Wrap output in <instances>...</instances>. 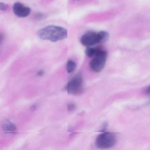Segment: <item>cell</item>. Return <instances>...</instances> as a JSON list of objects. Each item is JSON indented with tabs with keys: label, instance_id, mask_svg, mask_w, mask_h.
Masks as SVG:
<instances>
[{
	"label": "cell",
	"instance_id": "6da1fadb",
	"mask_svg": "<svg viewBox=\"0 0 150 150\" xmlns=\"http://www.w3.org/2000/svg\"><path fill=\"white\" fill-rule=\"evenodd\" d=\"M37 35L42 40L56 42L67 38L68 31L63 27L51 25L39 30Z\"/></svg>",
	"mask_w": 150,
	"mask_h": 150
},
{
	"label": "cell",
	"instance_id": "7a4b0ae2",
	"mask_svg": "<svg viewBox=\"0 0 150 150\" xmlns=\"http://www.w3.org/2000/svg\"><path fill=\"white\" fill-rule=\"evenodd\" d=\"M117 142L115 134L110 132H103L97 137L96 140V147L100 149H108L114 146Z\"/></svg>",
	"mask_w": 150,
	"mask_h": 150
},
{
	"label": "cell",
	"instance_id": "3957f363",
	"mask_svg": "<svg viewBox=\"0 0 150 150\" xmlns=\"http://www.w3.org/2000/svg\"><path fill=\"white\" fill-rule=\"evenodd\" d=\"M90 63V67L95 72L101 71L104 68L108 57L107 51L100 49Z\"/></svg>",
	"mask_w": 150,
	"mask_h": 150
},
{
	"label": "cell",
	"instance_id": "277c9868",
	"mask_svg": "<svg viewBox=\"0 0 150 150\" xmlns=\"http://www.w3.org/2000/svg\"><path fill=\"white\" fill-rule=\"evenodd\" d=\"M83 79L81 74H76L67 86V90L68 94L77 95L80 93L83 88Z\"/></svg>",
	"mask_w": 150,
	"mask_h": 150
},
{
	"label": "cell",
	"instance_id": "5b68a950",
	"mask_svg": "<svg viewBox=\"0 0 150 150\" xmlns=\"http://www.w3.org/2000/svg\"><path fill=\"white\" fill-rule=\"evenodd\" d=\"M81 42L86 47L93 46L99 43L98 33L88 31L84 34L81 38Z\"/></svg>",
	"mask_w": 150,
	"mask_h": 150
},
{
	"label": "cell",
	"instance_id": "8992f818",
	"mask_svg": "<svg viewBox=\"0 0 150 150\" xmlns=\"http://www.w3.org/2000/svg\"><path fill=\"white\" fill-rule=\"evenodd\" d=\"M13 10L16 16L23 18L28 16L31 12L30 8L24 6L22 3L19 2L15 3L13 7Z\"/></svg>",
	"mask_w": 150,
	"mask_h": 150
},
{
	"label": "cell",
	"instance_id": "52a82bcc",
	"mask_svg": "<svg viewBox=\"0 0 150 150\" xmlns=\"http://www.w3.org/2000/svg\"><path fill=\"white\" fill-rule=\"evenodd\" d=\"M2 127L3 131L6 133H13L16 132V126L11 122L8 120L3 122Z\"/></svg>",
	"mask_w": 150,
	"mask_h": 150
},
{
	"label": "cell",
	"instance_id": "ba28073f",
	"mask_svg": "<svg viewBox=\"0 0 150 150\" xmlns=\"http://www.w3.org/2000/svg\"><path fill=\"white\" fill-rule=\"evenodd\" d=\"M99 43L105 42L109 38V34L105 31H101L98 33Z\"/></svg>",
	"mask_w": 150,
	"mask_h": 150
},
{
	"label": "cell",
	"instance_id": "9c48e42d",
	"mask_svg": "<svg viewBox=\"0 0 150 150\" xmlns=\"http://www.w3.org/2000/svg\"><path fill=\"white\" fill-rule=\"evenodd\" d=\"M76 67V63L73 60H69L67 65V71L68 74L71 73L75 70Z\"/></svg>",
	"mask_w": 150,
	"mask_h": 150
},
{
	"label": "cell",
	"instance_id": "30bf717a",
	"mask_svg": "<svg viewBox=\"0 0 150 150\" xmlns=\"http://www.w3.org/2000/svg\"><path fill=\"white\" fill-rule=\"evenodd\" d=\"M100 49L99 48H88L86 50L85 53L88 57H92L97 53Z\"/></svg>",
	"mask_w": 150,
	"mask_h": 150
},
{
	"label": "cell",
	"instance_id": "8fae6325",
	"mask_svg": "<svg viewBox=\"0 0 150 150\" xmlns=\"http://www.w3.org/2000/svg\"><path fill=\"white\" fill-rule=\"evenodd\" d=\"M45 15L44 14L41 13H38L35 14V18L36 20L40 21V20H43V19L45 18Z\"/></svg>",
	"mask_w": 150,
	"mask_h": 150
},
{
	"label": "cell",
	"instance_id": "7c38bea8",
	"mask_svg": "<svg viewBox=\"0 0 150 150\" xmlns=\"http://www.w3.org/2000/svg\"><path fill=\"white\" fill-rule=\"evenodd\" d=\"M8 8V6L5 3L0 2V11H6Z\"/></svg>",
	"mask_w": 150,
	"mask_h": 150
},
{
	"label": "cell",
	"instance_id": "4fadbf2b",
	"mask_svg": "<svg viewBox=\"0 0 150 150\" xmlns=\"http://www.w3.org/2000/svg\"><path fill=\"white\" fill-rule=\"evenodd\" d=\"M75 106L73 103H70L67 106V108L69 110H72L75 108Z\"/></svg>",
	"mask_w": 150,
	"mask_h": 150
},
{
	"label": "cell",
	"instance_id": "5bb4252c",
	"mask_svg": "<svg viewBox=\"0 0 150 150\" xmlns=\"http://www.w3.org/2000/svg\"><path fill=\"white\" fill-rule=\"evenodd\" d=\"M4 40V35L2 33H0V45L2 43Z\"/></svg>",
	"mask_w": 150,
	"mask_h": 150
},
{
	"label": "cell",
	"instance_id": "9a60e30c",
	"mask_svg": "<svg viewBox=\"0 0 150 150\" xmlns=\"http://www.w3.org/2000/svg\"><path fill=\"white\" fill-rule=\"evenodd\" d=\"M44 74V72L43 71H40L38 72L37 75L38 76H42V75H43Z\"/></svg>",
	"mask_w": 150,
	"mask_h": 150
},
{
	"label": "cell",
	"instance_id": "2e32d148",
	"mask_svg": "<svg viewBox=\"0 0 150 150\" xmlns=\"http://www.w3.org/2000/svg\"><path fill=\"white\" fill-rule=\"evenodd\" d=\"M36 109V106L35 105H33L30 108V110L31 111H34V110H35Z\"/></svg>",
	"mask_w": 150,
	"mask_h": 150
},
{
	"label": "cell",
	"instance_id": "e0dca14e",
	"mask_svg": "<svg viewBox=\"0 0 150 150\" xmlns=\"http://www.w3.org/2000/svg\"><path fill=\"white\" fill-rule=\"evenodd\" d=\"M149 88H149V87H148V88L146 90V93L148 94V95H149V93H150V89Z\"/></svg>",
	"mask_w": 150,
	"mask_h": 150
}]
</instances>
